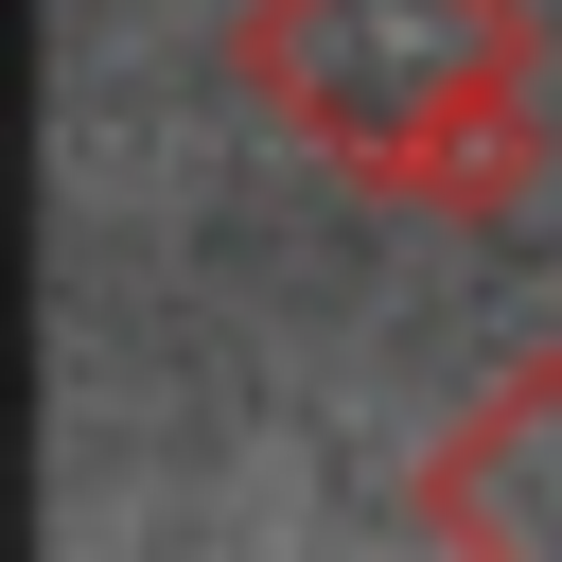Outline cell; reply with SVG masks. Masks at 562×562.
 I'll return each mask as SVG.
<instances>
[{
	"mask_svg": "<svg viewBox=\"0 0 562 562\" xmlns=\"http://www.w3.org/2000/svg\"><path fill=\"white\" fill-rule=\"evenodd\" d=\"M228 88L334 193H386V211H439V228H509L562 158L527 0H246Z\"/></svg>",
	"mask_w": 562,
	"mask_h": 562,
	"instance_id": "6da1fadb",
	"label": "cell"
},
{
	"mask_svg": "<svg viewBox=\"0 0 562 562\" xmlns=\"http://www.w3.org/2000/svg\"><path fill=\"white\" fill-rule=\"evenodd\" d=\"M439 544H562V351H527V369H492L474 404H457V439L422 457V492H404Z\"/></svg>",
	"mask_w": 562,
	"mask_h": 562,
	"instance_id": "7a4b0ae2",
	"label": "cell"
}]
</instances>
